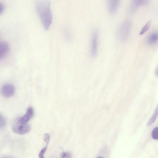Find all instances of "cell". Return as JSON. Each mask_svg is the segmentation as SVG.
<instances>
[{
    "mask_svg": "<svg viewBox=\"0 0 158 158\" xmlns=\"http://www.w3.org/2000/svg\"><path fill=\"white\" fill-rule=\"evenodd\" d=\"M35 8L44 29L48 30L52 20L50 2L47 0L39 1L35 4Z\"/></svg>",
    "mask_w": 158,
    "mask_h": 158,
    "instance_id": "cell-1",
    "label": "cell"
},
{
    "mask_svg": "<svg viewBox=\"0 0 158 158\" xmlns=\"http://www.w3.org/2000/svg\"><path fill=\"white\" fill-rule=\"evenodd\" d=\"M131 28V23L128 20H126L120 25L117 30V35L122 41L126 40L128 36Z\"/></svg>",
    "mask_w": 158,
    "mask_h": 158,
    "instance_id": "cell-2",
    "label": "cell"
},
{
    "mask_svg": "<svg viewBox=\"0 0 158 158\" xmlns=\"http://www.w3.org/2000/svg\"><path fill=\"white\" fill-rule=\"evenodd\" d=\"M13 131L19 135H24L29 132L31 130L30 126L27 123H21L17 122L12 127Z\"/></svg>",
    "mask_w": 158,
    "mask_h": 158,
    "instance_id": "cell-3",
    "label": "cell"
},
{
    "mask_svg": "<svg viewBox=\"0 0 158 158\" xmlns=\"http://www.w3.org/2000/svg\"><path fill=\"white\" fill-rule=\"evenodd\" d=\"M98 35V30L95 29L93 31L91 39L90 54L93 57L95 56L97 53Z\"/></svg>",
    "mask_w": 158,
    "mask_h": 158,
    "instance_id": "cell-4",
    "label": "cell"
},
{
    "mask_svg": "<svg viewBox=\"0 0 158 158\" xmlns=\"http://www.w3.org/2000/svg\"><path fill=\"white\" fill-rule=\"evenodd\" d=\"M15 91L14 86L13 84L10 83L3 85L1 89L2 95L6 98H9L12 96L14 94Z\"/></svg>",
    "mask_w": 158,
    "mask_h": 158,
    "instance_id": "cell-5",
    "label": "cell"
},
{
    "mask_svg": "<svg viewBox=\"0 0 158 158\" xmlns=\"http://www.w3.org/2000/svg\"><path fill=\"white\" fill-rule=\"evenodd\" d=\"M34 115V110L32 107H29L26 114L19 118L17 122L21 123H27L33 117Z\"/></svg>",
    "mask_w": 158,
    "mask_h": 158,
    "instance_id": "cell-6",
    "label": "cell"
},
{
    "mask_svg": "<svg viewBox=\"0 0 158 158\" xmlns=\"http://www.w3.org/2000/svg\"><path fill=\"white\" fill-rule=\"evenodd\" d=\"M9 46L8 43L3 41L0 43V59H3L8 54Z\"/></svg>",
    "mask_w": 158,
    "mask_h": 158,
    "instance_id": "cell-7",
    "label": "cell"
},
{
    "mask_svg": "<svg viewBox=\"0 0 158 158\" xmlns=\"http://www.w3.org/2000/svg\"><path fill=\"white\" fill-rule=\"evenodd\" d=\"M119 5L118 0H110L108 2V9L112 14L115 13L118 10Z\"/></svg>",
    "mask_w": 158,
    "mask_h": 158,
    "instance_id": "cell-8",
    "label": "cell"
},
{
    "mask_svg": "<svg viewBox=\"0 0 158 158\" xmlns=\"http://www.w3.org/2000/svg\"><path fill=\"white\" fill-rule=\"evenodd\" d=\"M149 0H132L131 5V11L132 12H135L138 6L146 5L149 3Z\"/></svg>",
    "mask_w": 158,
    "mask_h": 158,
    "instance_id": "cell-9",
    "label": "cell"
},
{
    "mask_svg": "<svg viewBox=\"0 0 158 158\" xmlns=\"http://www.w3.org/2000/svg\"><path fill=\"white\" fill-rule=\"evenodd\" d=\"M147 42L150 45H153L158 42V31H155L150 34L147 39Z\"/></svg>",
    "mask_w": 158,
    "mask_h": 158,
    "instance_id": "cell-10",
    "label": "cell"
},
{
    "mask_svg": "<svg viewBox=\"0 0 158 158\" xmlns=\"http://www.w3.org/2000/svg\"><path fill=\"white\" fill-rule=\"evenodd\" d=\"M158 115V103L156 106L154 113L147 123V125H151L155 121Z\"/></svg>",
    "mask_w": 158,
    "mask_h": 158,
    "instance_id": "cell-11",
    "label": "cell"
},
{
    "mask_svg": "<svg viewBox=\"0 0 158 158\" xmlns=\"http://www.w3.org/2000/svg\"><path fill=\"white\" fill-rule=\"evenodd\" d=\"M151 21H148L145 25L139 32V35H141L144 34L149 29L151 24Z\"/></svg>",
    "mask_w": 158,
    "mask_h": 158,
    "instance_id": "cell-12",
    "label": "cell"
},
{
    "mask_svg": "<svg viewBox=\"0 0 158 158\" xmlns=\"http://www.w3.org/2000/svg\"><path fill=\"white\" fill-rule=\"evenodd\" d=\"M152 136L153 139H158V127H156L153 129L152 133Z\"/></svg>",
    "mask_w": 158,
    "mask_h": 158,
    "instance_id": "cell-13",
    "label": "cell"
},
{
    "mask_svg": "<svg viewBox=\"0 0 158 158\" xmlns=\"http://www.w3.org/2000/svg\"><path fill=\"white\" fill-rule=\"evenodd\" d=\"M48 146L46 145L40 150L38 154L39 158H45L44 155L47 150Z\"/></svg>",
    "mask_w": 158,
    "mask_h": 158,
    "instance_id": "cell-14",
    "label": "cell"
},
{
    "mask_svg": "<svg viewBox=\"0 0 158 158\" xmlns=\"http://www.w3.org/2000/svg\"><path fill=\"white\" fill-rule=\"evenodd\" d=\"M72 157L71 153L69 152H62L60 155L61 158H71Z\"/></svg>",
    "mask_w": 158,
    "mask_h": 158,
    "instance_id": "cell-15",
    "label": "cell"
},
{
    "mask_svg": "<svg viewBox=\"0 0 158 158\" xmlns=\"http://www.w3.org/2000/svg\"><path fill=\"white\" fill-rule=\"evenodd\" d=\"M50 139V135L48 133H45L43 136V139L44 141L45 142L46 145H48Z\"/></svg>",
    "mask_w": 158,
    "mask_h": 158,
    "instance_id": "cell-16",
    "label": "cell"
},
{
    "mask_svg": "<svg viewBox=\"0 0 158 158\" xmlns=\"http://www.w3.org/2000/svg\"><path fill=\"white\" fill-rule=\"evenodd\" d=\"M6 124V120L1 114L0 115V127L1 128L5 127Z\"/></svg>",
    "mask_w": 158,
    "mask_h": 158,
    "instance_id": "cell-17",
    "label": "cell"
},
{
    "mask_svg": "<svg viewBox=\"0 0 158 158\" xmlns=\"http://www.w3.org/2000/svg\"><path fill=\"white\" fill-rule=\"evenodd\" d=\"M4 6L3 4L0 2V13L1 14L4 10Z\"/></svg>",
    "mask_w": 158,
    "mask_h": 158,
    "instance_id": "cell-18",
    "label": "cell"
},
{
    "mask_svg": "<svg viewBox=\"0 0 158 158\" xmlns=\"http://www.w3.org/2000/svg\"><path fill=\"white\" fill-rule=\"evenodd\" d=\"M156 73L157 75L158 76V68L156 70Z\"/></svg>",
    "mask_w": 158,
    "mask_h": 158,
    "instance_id": "cell-19",
    "label": "cell"
},
{
    "mask_svg": "<svg viewBox=\"0 0 158 158\" xmlns=\"http://www.w3.org/2000/svg\"><path fill=\"white\" fill-rule=\"evenodd\" d=\"M97 158H102V157H98Z\"/></svg>",
    "mask_w": 158,
    "mask_h": 158,
    "instance_id": "cell-20",
    "label": "cell"
},
{
    "mask_svg": "<svg viewBox=\"0 0 158 158\" xmlns=\"http://www.w3.org/2000/svg\"></svg>",
    "mask_w": 158,
    "mask_h": 158,
    "instance_id": "cell-21",
    "label": "cell"
}]
</instances>
